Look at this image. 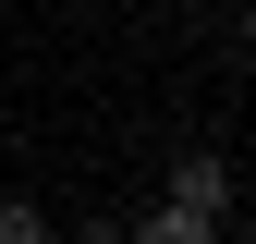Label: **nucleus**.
Returning a JSON list of instances; mask_svg holds the SVG:
<instances>
[{"label":"nucleus","instance_id":"f03ea898","mask_svg":"<svg viewBox=\"0 0 256 244\" xmlns=\"http://www.w3.org/2000/svg\"><path fill=\"white\" fill-rule=\"evenodd\" d=\"M134 244H220V220H196V208H171V196H158V220H146Z\"/></svg>","mask_w":256,"mask_h":244},{"label":"nucleus","instance_id":"20e7f679","mask_svg":"<svg viewBox=\"0 0 256 244\" xmlns=\"http://www.w3.org/2000/svg\"><path fill=\"white\" fill-rule=\"evenodd\" d=\"M61 244H134V232H122V220H86V232H61Z\"/></svg>","mask_w":256,"mask_h":244},{"label":"nucleus","instance_id":"f257e3e1","mask_svg":"<svg viewBox=\"0 0 256 244\" xmlns=\"http://www.w3.org/2000/svg\"><path fill=\"white\" fill-rule=\"evenodd\" d=\"M171 208H196V220H232V159L183 146V159H171Z\"/></svg>","mask_w":256,"mask_h":244},{"label":"nucleus","instance_id":"7ed1b4c3","mask_svg":"<svg viewBox=\"0 0 256 244\" xmlns=\"http://www.w3.org/2000/svg\"><path fill=\"white\" fill-rule=\"evenodd\" d=\"M0 244H61L49 208H24V196H0Z\"/></svg>","mask_w":256,"mask_h":244}]
</instances>
